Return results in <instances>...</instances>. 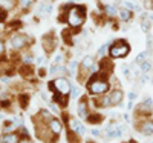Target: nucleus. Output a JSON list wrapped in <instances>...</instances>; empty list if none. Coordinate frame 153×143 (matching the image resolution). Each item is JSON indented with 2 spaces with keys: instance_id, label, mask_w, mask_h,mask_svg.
<instances>
[{
  "instance_id": "obj_14",
  "label": "nucleus",
  "mask_w": 153,
  "mask_h": 143,
  "mask_svg": "<svg viewBox=\"0 0 153 143\" xmlns=\"http://www.w3.org/2000/svg\"><path fill=\"white\" fill-rule=\"evenodd\" d=\"M3 141L5 143H19V137L16 134H6L3 137Z\"/></svg>"
},
{
  "instance_id": "obj_30",
  "label": "nucleus",
  "mask_w": 153,
  "mask_h": 143,
  "mask_svg": "<svg viewBox=\"0 0 153 143\" xmlns=\"http://www.w3.org/2000/svg\"><path fill=\"white\" fill-rule=\"evenodd\" d=\"M152 6H153V0H152Z\"/></svg>"
},
{
  "instance_id": "obj_8",
  "label": "nucleus",
  "mask_w": 153,
  "mask_h": 143,
  "mask_svg": "<svg viewBox=\"0 0 153 143\" xmlns=\"http://www.w3.org/2000/svg\"><path fill=\"white\" fill-rule=\"evenodd\" d=\"M25 43H26V37H25V35H16V37L11 38V45L14 48H17V49L25 46Z\"/></svg>"
},
{
  "instance_id": "obj_9",
  "label": "nucleus",
  "mask_w": 153,
  "mask_h": 143,
  "mask_svg": "<svg viewBox=\"0 0 153 143\" xmlns=\"http://www.w3.org/2000/svg\"><path fill=\"white\" fill-rule=\"evenodd\" d=\"M69 123H71V129H72L74 132H76L78 135H83V134H84V128H83V125H81L78 120H74V119H72Z\"/></svg>"
},
{
  "instance_id": "obj_15",
  "label": "nucleus",
  "mask_w": 153,
  "mask_h": 143,
  "mask_svg": "<svg viewBox=\"0 0 153 143\" xmlns=\"http://www.w3.org/2000/svg\"><path fill=\"white\" fill-rule=\"evenodd\" d=\"M0 6L5 9H9L14 6V0H0Z\"/></svg>"
},
{
  "instance_id": "obj_17",
  "label": "nucleus",
  "mask_w": 153,
  "mask_h": 143,
  "mask_svg": "<svg viewBox=\"0 0 153 143\" xmlns=\"http://www.w3.org/2000/svg\"><path fill=\"white\" fill-rule=\"evenodd\" d=\"M152 69V63L149 62V60H144L143 63H141V71L143 72H149Z\"/></svg>"
},
{
  "instance_id": "obj_3",
  "label": "nucleus",
  "mask_w": 153,
  "mask_h": 143,
  "mask_svg": "<svg viewBox=\"0 0 153 143\" xmlns=\"http://www.w3.org/2000/svg\"><path fill=\"white\" fill-rule=\"evenodd\" d=\"M109 89V83L104 80H92L89 83V91L92 94H103Z\"/></svg>"
},
{
  "instance_id": "obj_6",
  "label": "nucleus",
  "mask_w": 153,
  "mask_h": 143,
  "mask_svg": "<svg viewBox=\"0 0 153 143\" xmlns=\"http://www.w3.org/2000/svg\"><path fill=\"white\" fill-rule=\"evenodd\" d=\"M106 131H107V135L109 137L117 138V137H121L123 135V132L126 131V126L124 125H109L106 128Z\"/></svg>"
},
{
  "instance_id": "obj_19",
  "label": "nucleus",
  "mask_w": 153,
  "mask_h": 143,
  "mask_svg": "<svg viewBox=\"0 0 153 143\" xmlns=\"http://www.w3.org/2000/svg\"><path fill=\"white\" fill-rule=\"evenodd\" d=\"M146 57H147V53H141V54H139V56H138V57L135 59V62L141 65V63H143V62L146 60Z\"/></svg>"
},
{
  "instance_id": "obj_2",
  "label": "nucleus",
  "mask_w": 153,
  "mask_h": 143,
  "mask_svg": "<svg viewBox=\"0 0 153 143\" xmlns=\"http://www.w3.org/2000/svg\"><path fill=\"white\" fill-rule=\"evenodd\" d=\"M130 51V46L127 45L126 42H117L115 45H112L110 48V56L115 59H120V57H126Z\"/></svg>"
},
{
  "instance_id": "obj_5",
  "label": "nucleus",
  "mask_w": 153,
  "mask_h": 143,
  "mask_svg": "<svg viewBox=\"0 0 153 143\" xmlns=\"http://www.w3.org/2000/svg\"><path fill=\"white\" fill-rule=\"evenodd\" d=\"M121 99H123V93H121V91H118V89L112 91L109 97H104V100L101 102V105H103V106H115V105H118V103L121 102Z\"/></svg>"
},
{
  "instance_id": "obj_27",
  "label": "nucleus",
  "mask_w": 153,
  "mask_h": 143,
  "mask_svg": "<svg viewBox=\"0 0 153 143\" xmlns=\"http://www.w3.org/2000/svg\"><path fill=\"white\" fill-rule=\"evenodd\" d=\"M20 143H31V140H28V138H23Z\"/></svg>"
},
{
  "instance_id": "obj_28",
  "label": "nucleus",
  "mask_w": 153,
  "mask_h": 143,
  "mask_svg": "<svg viewBox=\"0 0 153 143\" xmlns=\"http://www.w3.org/2000/svg\"><path fill=\"white\" fill-rule=\"evenodd\" d=\"M2 51H3V42L0 40V53H2Z\"/></svg>"
},
{
  "instance_id": "obj_1",
  "label": "nucleus",
  "mask_w": 153,
  "mask_h": 143,
  "mask_svg": "<svg viewBox=\"0 0 153 143\" xmlns=\"http://www.w3.org/2000/svg\"><path fill=\"white\" fill-rule=\"evenodd\" d=\"M84 8L83 6H74L69 9L68 12V23L74 28H78L80 25H83L84 22V14H83Z\"/></svg>"
},
{
  "instance_id": "obj_10",
  "label": "nucleus",
  "mask_w": 153,
  "mask_h": 143,
  "mask_svg": "<svg viewBox=\"0 0 153 143\" xmlns=\"http://www.w3.org/2000/svg\"><path fill=\"white\" fill-rule=\"evenodd\" d=\"M49 129H51L54 134H60V132H61V123H60L58 120H51Z\"/></svg>"
},
{
  "instance_id": "obj_18",
  "label": "nucleus",
  "mask_w": 153,
  "mask_h": 143,
  "mask_svg": "<svg viewBox=\"0 0 153 143\" xmlns=\"http://www.w3.org/2000/svg\"><path fill=\"white\" fill-rule=\"evenodd\" d=\"M87 120H89V123H98V122L101 120V117H100L98 114H94V115H89Z\"/></svg>"
},
{
  "instance_id": "obj_26",
  "label": "nucleus",
  "mask_w": 153,
  "mask_h": 143,
  "mask_svg": "<svg viewBox=\"0 0 153 143\" xmlns=\"http://www.w3.org/2000/svg\"><path fill=\"white\" fill-rule=\"evenodd\" d=\"M92 134H94V135H97V137H98V135H100V131H97V129H92Z\"/></svg>"
},
{
  "instance_id": "obj_29",
  "label": "nucleus",
  "mask_w": 153,
  "mask_h": 143,
  "mask_svg": "<svg viewBox=\"0 0 153 143\" xmlns=\"http://www.w3.org/2000/svg\"><path fill=\"white\" fill-rule=\"evenodd\" d=\"M126 143H135V141H126Z\"/></svg>"
},
{
  "instance_id": "obj_12",
  "label": "nucleus",
  "mask_w": 153,
  "mask_h": 143,
  "mask_svg": "<svg viewBox=\"0 0 153 143\" xmlns=\"http://www.w3.org/2000/svg\"><path fill=\"white\" fill-rule=\"evenodd\" d=\"M78 114H80L81 119H86V115H87V105H86V102H81L78 105Z\"/></svg>"
},
{
  "instance_id": "obj_21",
  "label": "nucleus",
  "mask_w": 153,
  "mask_h": 143,
  "mask_svg": "<svg viewBox=\"0 0 153 143\" xmlns=\"http://www.w3.org/2000/svg\"><path fill=\"white\" fill-rule=\"evenodd\" d=\"M5 19H6V11H5V8L0 6V22H3Z\"/></svg>"
},
{
  "instance_id": "obj_25",
  "label": "nucleus",
  "mask_w": 153,
  "mask_h": 143,
  "mask_svg": "<svg viewBox=\"0 0 153 143\" xmlns=\"http://www.w3.org/2000/svg\"><path fill=\"white\" fill-rule=\"evenodd\" d=\"M135 97H136V94H133V93H130V94H129V100H130V102H132Z\"/></svg>"
},
{
  "instance_id": "obj_20",
  "label": "nucleus",
  "mask_w": 153,
  "mask_h": 143,
  "mask_svg": "<svg viewBox=\"0 0 153 143\" xmlns=\"http://www.w3.org/2000/svg\"><path fill=\"white\" fill-rule=\"evenodd\" d=\"M106 11H107L109 16H115V14H117V9H115V6H107Z\"/></svg>"
},
{
  "instance_id": "obj_13",
  "label": "nucleus",
  "mask_w": 153,
  "mask_h": 143,
  "mask_svg": "<svg viewBox=\"0 0 153 143\" xmlns=\"http://www.w3.org/2000/svg\"><path fill=\"white\" fill-rule=\"evenodd\" d=\"M141 29L144 32H149L150 31V20L147 19V16H143V22H141Z\"/></svg>"
},
{
  "instance_id": "obj_24",
  "label": "nucleus",
  "mask_w": 153,
  "mask_h": 143,
  "mask_svg": "<svg viewBox=\"0 0 153 143\" xmlns=\"http://www.w3.org/2000/svg\"><path fill=\"white\" fill-rule=\"evenodd\" d=\"M78 94H80V91L76 89V88H74V89H72V96H74V97H76Z\"/></svg>"
},
{
  "instance_id": "obj_16",
  "label": "nucleus",
  "mask_w": 153,
  "mask_h": 143,
  "mask_svg": "<svg viewBox=\"0 0 153 143\" xmlns=\"http://www.w3.org/2000/svg\"><path fill=\"white\" fill-rule=\"evenodd\" d=\"M83 66H84V69L92 68V66H94V59H92V57H86V59L83 60Z\"/></svg>"
},
{
  "instance_id": "obj_22",
  "label": "nucleus",
  "mask_w": 153,
  "mask_h": 143,
  "mask_svg": "<svg viewBox=\"0 0 153 143\" xmlns=\"http://www.w3.org/2000/svg\"><path fill=\"white\" fill-rule=\"evenodd\" d=\"M20 3H22V6H23V8H29V6H31V3H32V0H22Z\"/></svg>"
},
{
  "instance_id": "obj_11",
  "label": "nucleus",
  "mask_w": 153,
  "mask_h": 143,
  "mask_svg": "<svg viewBox=\"0 0 153 143\" xmlns=\"http://www.w3.org/2000/svg\"><path fill=\"white\" fill-rule=\"evenodd\" d=\"M120 17H121L124 22H129V20L132 19V11H130V9H127V8L121 9V11H120Z\"/></svg>"
},
{
  "instance_id": "obj_7",
  "label": "nucleus",
  "mask_w": 153,
  "mask_h": 143,
  "mask_svg": "<svg viewBox=\"0 0 153 143\" xmlns=\"http://www.w3.org/2000/svg\"><path fill=\"white\" fill-rule=\"evenodd\" d=\"M139 131L144 135H153V122H150V120L143 122L141 126H139Z\"/></svg>"
},
{
  "instance_id": "obj_23",
  "label": "nucleus",
  "mask_w": 153,
  "mask_h": 143,
  "mask_svg": "<svg viewBox=\"0 0 153 143\" xmlns=\"http://www.w3.org/2000/svg\"><path fill=\"white\" fill-rule=\"evenodd\" d=\"M20 99H22V105H23V106H25V105H26V103H28V96H25V97H23V96H22V97H20Z\"/></svg>"
},
{
  "instance_id": "obj_4",
  "label": "nucleus",
  "mask_w": 153,
  "mask_h": 143,
  "mask_svg": "<svg viewBox=\"0 0 153 143\" xmlns=\"http://www.w3.org/2000/svg\"><path fill=\"white\" fill-rule=\"evenodd\" d=\"M51 86H54L57 93H60V94H63V96L69 94V91H71V85H69V82H68L66 79H63V77H60V79L54 80L52 83H51Z\"/></svg>"
}]
</instances>
